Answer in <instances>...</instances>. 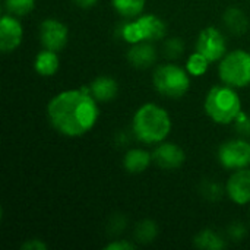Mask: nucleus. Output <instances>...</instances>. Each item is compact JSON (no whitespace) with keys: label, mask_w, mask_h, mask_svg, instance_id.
Here are the masks:
<instances>
[{"label":"nucleus","mask_w":250,"mask_h":250,"mask_svg":"<svg viewBox=\"0 0 250 250\" xmlns=\"http://www.w3.org/2000/svg\"><path fill=\"white\" fill-rule=\"evenodd\" d=\"M47 116L59 133L67 138H79L95 126L100 117L98 101L92 97L89 86L67 89L48 101Z\"/></svg>","instance_id":"nucleus-1"},{"label":"nucleus","mask_w":250,"mask_h":250,"mask_svg":"<svg viewBox=\"0 0 250 250\" xmlns=\"http://www.w3.org/2000/svg\"><path fill=\"white\" fill-rule=\"evenodd\" d=\"M132 132L139 142L158 145L164 142L171 132V117L161 105L146 103L135 111L132 119Z\"/></svg>","instance_id":"nucleus-2"},{"label":"nucleus","mask_w":250,"mask_h":250,"mask_svg":"<svg viewBox=\"0 0 250 250\" xmlns=\"http://www.w3.org/2000/svg\"><path fill=\"white\" fill-rule=\"evenodd\" d=\"M204 108L207 116L217 125H231L242 111V100L236 88L230 85H215L205 97Z\"/></svg>","instance_id":"nucleus-3"},{"label":"nucleus","mask_w":250,"mask_h":250,"mask_svg":"<svg viewBox=\"0 0 250 250\" xmlns=\"http://www.w3.org/2000/svg\"><path fill=\"white\" fill-rule=\"evenodd\" d=\"M166 22L157 15H139L135 19H129L119 28V35L127 44H138L142 41H158L166 37Z\"/></svg>","instance_id":"nucleus-4"},{"label":"nucleus","mask_w":250,"mask_h":250,"mask_svg":"<svg viewBox=\"0 0 250 250\" xmlns=\"http://www.w3.org/2000/svg\"><path fill=\"white\" fill-rule=\"evenodd\" d=\"M152 83L163 97L177 100L188 94L190 88V75L186 69L174 63H164L154 70Z\"/></svg>","instance_id":"nucleus-5"},{"label":"nucleus","mask_w":250,"mask_h":250,"mask_svg":"<svg viewBox=\"0 0 250 250\" xmlns=\"http://www.w3.org/2000/svg\"><path fill=\"white\" fill-rule=\"evenodd\" d=\"M218 75L223 83L233 88L250 85V53L246 50H233L218 63Z\"/></svg>","instance_id":"nucleus-6"},{"label":"nucleus","mask_w":250,"mask_h":250,"mask_svg":"<svg viewBox=\"0 0 250 250\" xmlns=\"http://www.w3.org/2000/svg\"><path fill=\"white\" fill-rule=\"evenodd\" d=\"M218 161L231 171L250 167V142L242 136L226 141L218 148Z\"/></svg>","instance_id":"nucleus-7"},{"label":"nucleus","mask_w":250,"mask_h":250,"mask_svg":"<svg viewBox=\"0 0 250 250\" xmlns=\"http://www.w3.org/2000/svg\"><path fill=\"white\" fill-rule=\"evenodd\" d=\"M195 50L202 53L211 63L212 62H220L227 54L226 37L218 28L207 26L199 32Z\"/></svg>","instance_id":"nucleus-8"},{"label":"nucleus","mask_w":250,"mask_h":250,"mask_svg":"<svg viewBox=\"0 0 250 250\" xmlns=\"http://www.w3.org/2000/svg\"><path fill=\"white\" fill-rule=\"evenodd\" d=\"M40 40L44 48L60 51L66 47L69 40L67 26L57 19H44L40 25Z\"/></svg>","instance_id":"nucleus-9"},{"label":"nucleus","mask_w":250,"mask_h":250,"mask_svg":"<svg viewBox=\"0 0 250 250\" xmlns=\"http://www.w3.org/2000/svg\"><path fill=\"white\" fill-rule=\"evenodd\" d=\"M226 193L236 205L250 204V168L234 170L226 185Z\"/></svg>","instance_id":"nucleus-10"},{"label":"nucleus","mask_w":250,"mask_h":250,"mask_svg":"<svg viewBox=\"0 0 250 250\" xmlns=\"http://www.w3.org/2000/svg\"><path fill=\"white\" fill-rule=\"evenodd\" d=\"M22 37L23 28L18 18L10 13L3 15L0 19V50L3 53L16 50L22 42Z\"/></svg>","instance_id":"nucleus-11"},{"label":"nucleus","mask_w":250,"mask_h":250,"mask_svg":"<svg viewBox=\"0 0 250 250\" xmlns=\"http://www.w3.org/2000/svg\"><path fill=\"white\" fill-rule=\"evenodd\" d=\"M154 163L163 170H176L180 168L186 161L185 151L173 142H161L155 146L152 152Z\"/></svg>","instance_id":"nucleus-12"},{"label":"nucleus","mask_w":250,"mask_h":250,"mask_svg":"<svg viewBox=\"0 0 250 250\" xmlns=\"http://www.w3.org/2000/svg\"><path fill=\"white\" fill-rule=\"evenodd\" d=\"M127 60L133 67L148 69L157 62V50L149 41L132 44L127 51Z\"/></svg>","instance_id":"nucleus-13"},{"label":"nucleus","mask_w":250,"mask_h":250,"mask_svg":"<svg viewBox=\"0 0 250 250\" xmlns=\"http://www.w3.org/2000/svg\"><path fill=\"white\" fill-rule=\"evenodd\" d=\"M89 91L98 103H110L119 92V83L110 76H98L89 83Z\"/></svg>","instance_id":"nucleus-14"},{"label":"nucleus","mask_w":250,"mask_h":250,"mask_svg":"<svg viewBox=\"0 0 250 250\" xmlns=\"http://www.w3.org/2000/svg\"><path fill=\"white\" fill-rule=\"evenodd\" d=\"M152 161H154L152 154H149L148 151H145L142 148H133L125 154L123 167L129 173L139 174V173H144L145 170H148V167L151 166Z\"/></svg>","instance_id":"nucleus-15"},{"label":"nucleus","mask_w":250,"mask_h":250,"mask_svg":"<svg viewBox=\"0 0 250 250\" xmlns=\"http://www.w3.org/2000/svg\"><path fill=\"white\" fill-rule=\"evenodd\" d=\"M60 67V59L57 51L44 48L35 56L34 60V69L41 76H53Z\"/></svg>","instance_id":"nucleus-16"},{"label":"nucleus","mask_w":250,"mask_h":250,"mask_svg":"<svg viewBox=\"0 0 250 250\" xmlns=\"http://www.w3.org/2000/svg\"><path fill=\"white\" fill-rule=\"evenodd\" d=\"M224 25L226 28L236 35H242L249 29V18L248 15L239 9V7H230L226 10L224 16H223Z\"/></svg>","instance_id":"nucleus-17"},{"label":"nucleus","mask_w":250,"mask_h":250,"mask_svg":"<svg viewBox=\"0 0 250 250\" xmlns=\"http://www.w3.org/2000/svg\"><path fill=\"white\" fill-rule=\"evenodd\" d=\"M193 242H195L196 248L204 250H221L227 246L226 239L220 233H217L215 230H211V229H205V230L199 231L195 236Z\"/></svg>","instance_id":"nucleus-18"},{"label":"nucleus","mask_w":250,"mask_h":250,"mask_svg":"<svg viewBox=\"0 0 250 250\" xmlns=\"http://www.w3.org/2000/svg\"><path fill=\"white\" fill-rule=\"evenodd\" d=\"M145 3L146 0H111L114 10L126 19H135L142 15Z\"/></svg>","instance_id":"nucleus-19"},{"label":"nucleus","mask_w":250,"mask_h":250,"mask_svg":"<svg viewBox=\"0 0 250 250\" xmlns=\"http://www.w3.org/2000/svg\"><path fill=\"white\" fill-rule=\"evenodd\" d=\"M157 236H158V226L152 220H144L135 229V239L139 243L148 245L154 242Z\"/></svg>","instance_id":"nucleus-20"},{"label":"nucleus","mask_w":250,"mask_h":250,"mask_svg":"<svg viewBox=\"0 0 250 250\" xmlns=\"http://www.w3.org/2000/svg\"><path fill=\"white\" fill-rule=\"evenodd\" d=\"M209 60L199 51L195 50V53H192L188 59L186 63V70L189 72L190 76H202L208 72L209 67Z\"/></svg>","instance_id":"nucleus-21"},{"label":"nucleus","mask_w":250,"mask_h":250,"mask_svg":"<svg viewBox=\"0 0 250 250\" xmlns=\"http://www.w3.org/2000/svg\"><path fill=\"white\" fill-rule=\"evenodd\" d=\"M7 13L13 16H25L35 7V0H4Z\"/></svg>","instance_id":"nucleus-22"},{"label":"nucleus","mask_w":250,"mask_h":250,"mask_svg":"<svg viewBox=\"0 0 250 250\" xmlns=\"http://www.w3.org/2000/svg\"><path fill=\"white\" fill-rule=\"evenodd\" d=\"M164 54L168 57V59H177L183 54V50H185V44L182 41V38H168L166 42H164Z\"/></svg>","instance_id":"nucleus-23"},{"label":"nucleus","mask_w":250,"mask_h":250,"mask_svg":"<svg viewBox=\"0 0 250 250\" xmlns=\"http://www.w3.org/2000/svg\"><path fill=\"white\" fill-rule=\"evenodd\" d=\"M233 125H234V130L239 133V136L246 138V139L250 138V114L242 110L240 114L233 122Z\"/></svg>","instance_id":"nucleus-24"},{"label":"nucleus","mask_w":250,"mask_h":250,"mask_svg":"<svg viewBox=\"0 0 250 250\" xmlns=\"http://www.w3.org/2000/svg\"><path fill=\"white\" fill-rule=\"evenodd\" d=\"M201 190H202L204 196H205L207 199H209V201H218V199L224 195L223 188H221L218 183H215V182H205V183L202 185Z\"/></svg>","instance_id":"nucleus-25"},{"label":"nucleus","mask_w":250,"mask_h":250,"mask_svg":"<svg viewBox=\"0 0 250 250\" xmlns=\"http://www.w3.org/2000/svg\"><path fill=\"white\" fill-rule=\"evenodd\" d=\"M227 234L229 237L233 240V242H242L246 234H248V229L243 223L240 221H234L229 226V230H227Z\"/></svg>","instance_id":"nucleus-26"},{"label":"nucleus","mask_w":250,"mask_h":250,"mask_svg":"<svg viewBox=\"0 0 250 250\" xmlns=\"http://www.w3.org/2000/svg\"><path fill=\"white\" fill-rule=\"evenodd\" d=\"M136 248L135 243L125 240V239H119V240H113L108 245H105L107 250H133Z\"/></svg>","instance_id":"nucleus-27"},{"label":"nucleus","mask_w":250,"mask_h":250,"mask_svg":"<svg viewBox=\"0 0 250 250\" xmlns=\"http://www.w3.org/2000/svg\"><path fill=\"white\" fill-rule=\"evenodd\" d=\"M22 249L26 250H45L47 245L44 242H41L40 239H29L28 242H25L22 245Z\"/></svg>","instance_id":"nucleus-28"},{"label":"nucleus","mask_w":250,"mask_h":250,"mask_svg":"<svg viewBox=\"0 0 250 250\" xmlns=\"http://www.w3.org/2000/svg\"><path fill=\"white\" fill-rule=\"evenodd\" d=\"M72 1H73L76 6L82 7V9H89V7H92V6H95L98 0H72Z\"/></svg>","instance_id":"nucleus-29"}]
</instances>
